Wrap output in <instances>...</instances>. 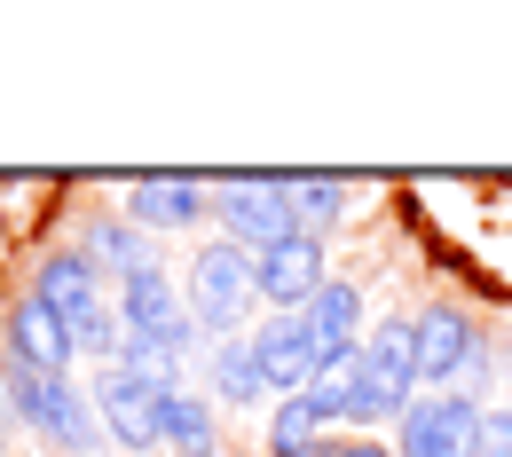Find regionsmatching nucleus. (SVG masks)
<instances>
[{
	"label": "nucleus",
	"mask_w": 512,
	"mask_h": 457,
	"mask_svg": "<svg viewBox=\"0 0 512 457\" xmlns=\"http://www.w3.org/2000/svg\"><path fill=\"white\" fill-rule=\"evenodd\" d=\"M32 300H48L87 355H111V363H119V347H127V331H119V300L103 292V268L87 261L79 245H64V253H48V261H40Z\"/></svg>",
	"instance_id": "1"
},
{
	"label": "nucleus",
	"mask_w": 512,
	"mask_h": 457,
	"mask_svg": "<svg viewBox=\"0 0 512 457\" xmlns=\"http://www.w3.org/2000/svg\"><path fill=\"white\" fill-rule=\"evenodd\" d=\"M418 410V347L410 324H379L355 355V418L347 426H402Z\"/></svg>",
	"instance_id": "2"
},
{
	"label": "nucleus",
	"mask_w": 512,
	"mask_h": 457,
	"mask_svg": "<svg viewBox=\"0 0 512 457\" xmlns=\"http://www.w3.org/2000/svg\"><path fill=\"white\" fill-rule=\"evenodd\" d=\"M260 308V276H253V253L245 245H197V261H190V316L213 339H237V324Z\"/></svg>",
	"instance_id": "3"
},
{
	"label": "nucleus",
	"mask_w": 512,
	"mask_h": 457,
	"mask_svg": "<svg viewBox=\"0 0 512 457\" xmlns=\"http://www.w3.org/2000/svg\"><path fill=\"white\" fill-rule=\"evenodd\" d=\"M213 221L245 253L276 245V237H300L292 229V205H284V174H229V182H213Z\"/></svg>",
	"instance_id": "4"
},
{
	"label": "nucleus",
	"mask_w": 512,
	"mask_h": 457,
	"mask_svg": "<svg viewBox=\"0 0 512 457\" xmlns=\"http://www.w3.org/2000/svg\"><path fill=\"white\" fill-rule=\"evenodd\" d=\"M119 331L142 339V347H166V355H190V347H197V316H190V300L174 292L166 268L119 284Z\"/></svg>",
	"instance_id": "5"
},
{
	"label": "nucleus",
	"mask_w": 512,
	"mask_h": 457,
	"mask_svg": "<svg viewBox=\"0 0 512 457\" xmlns=\"http://www.w3.org/2000/svg\"><path fill=\"white\" fill-rule=\"evenodd\" d=\"M473 434H481V402H473V387L418 394V410L394 426V457H473Z\"/></svg>",
	"instance_id": "6"
},
{
	"label": "nucleus",
	"mask_w": 512,
	"mask_h": 457,
	"mask_svg": "<svg viewBox=\"0 0 512 457\" xmlns=\"http://www.w3.org/2000/svg\"><path fill=\"white\" fill-rule=\"evenodd\" d=\"M410 347H418V387H434V394H457L465 371L481 363V339H473L465 308H418L410 316Z\"/></svg>",
	"instance_id": "7"
},
{
	"label": "nucleus",
	"mask_w": 512,
	"mask_h": 457,
	"mask_svg": "<svg viewBox=\"0 0 512 457\" xmlns=\"http://www.w3.org/2000/svg\"><path fill=\"white\" fill-rule=\"evenodd\" d=\"M95 410H103V434L134 457H158V410H166V394L142 387V371L127 363H103V379H95Z\"/></svg>",
	"instance_id": "8"
},
{
	"label": "nucleus",
	"mask_w": 512,
	"mask_h": 457,
	"mask_svg": "<svg viewBox=\"0 0 512 457\" xmlns=\"http://www.w3.org/2000/svg\"><path fill=\"white\" fill-rule=\"evenodd\" d=\"M253 276H260L268 316H300L323 284H331V276H323V237H276V245H260Z\"/></svg>",
	"instance_id": "9"
},
{
	"label": "nucleus",
	"mask_w": 512,
	"mask_h": 457,
	"mask_svg": "<svg viewBox=\"0 0 512 457\" xmlns=\"http://www.w3.org/2000/svg\"><path fill=\"white\" fill-rule=\"evenodd\" d=\"M245 339H253V363H260V379L276 394H308L316 387L323 355H316V339H308L300 316H268V324H253Z\"/></svg>",
	"instance_id": "10"
},
{
	"label": "nucleus",
	"mask_w": 512,
	"mask_h": 457,
	"mask_svg": "<svg viewBox=\"0 0 512 457\" xmlns=\"http://www.w3.org/2000/svg\"><path fill=\"white\" fill-rule=\"evenodd\" d=\"M8 355H16V371L71 379V363H79V339L64 331V316H56L48 300H16V316H8Z\"/></svg>",
	"instance_id": "11"
},
{
	"label": "nucleus",
	"mask_w": 512,
	"mask_h": 457,
	"mask_svg": "<svg viewBox=\"0 0 512 457\" xmlns=\"http://www.w3.org/2000/svg\"><path fill=\"white\" fill-rule=\"evenodd\" d=\"M300 324H308V339H316V355H323V363H347V355L363 347V284L331 276L316 300L300 308Z\"/></svg>",
	"instance_id": "12"
},
{
	"label": "nucleus",
	"mask_w": 512,
	"mask_h": 457,
	"mask_svg": "<svg viewBox=\"0 0 512 457\" xmlns=\"http://www.w3.org/2000/svg\"><path fill=\"white\" fill-rule=\"evenodd\" d=\"M197 213H205V182L197 174H142V182H127L134 229H190Z\"/></svg>",
	"instance_id": "13"
},
{
	"label": "nucleus",
	"mask_w": 512,
	"mask_h": 457,
	"mask_svg": "<svg viewBox=\"0 0 512 457\" xmlns=\"http://www.w3.org/2000/svg\"><path fill=\"white\" fill-rule=\"evenodd\" d=\"M158 450L174 457H221V426H213V402L197 387L166 394V410H158Z\"/></svg>",
	"instance_id": "14"
},
{
	"label": "nucleus",
	"mask_w": 512,
	"mask_h": 457,
	"mask_svg": "<svg viewBox=\"0 0 512 457\" xmlns=\"http://www.w3.org/2000/svg\"><path fill=\"white\" fill-rule=\"evenodd\" d=\"M284 205H292V229H300V237H331V229L347 221L355 190H347L339 174H284Z\"/></svg>",
	"instance_id": "15"
},
{
	"label": "nucleus",
	"mask_w": 512,
	"mask_h": 457,
	"mask_svg": "<svg viewBox=\"0 0 512 457\" xmlns=\"http://www.w3.org/2000/svg\"><path fill=\"white\" fill-rule=\"evenodd\" d=\"M142 237H150V229H134V221H95L79 253H87V261L103 268V276H119V284H134V276H150V268H158V253H150Z\"/></svg>",
	"instance_id": "16"
},
{
	"label": "nucleus",
	"mask_w": 512,
	"mask_h": 457,
	"mask_svg": "<svg viewBox=\"0 0 512 457\" xmlns=\"http://www.w3.org/2000/svg\"><path fill=\"white\" fill-rule=\"evenodd\" d=\"M323 442H331V418L308 394H284L268 410V457H323Z\"/></svg>",
	"instance_id": "17"
},
{
	"label": "nucleus",
	"mask_w": 512,
	"mask_h": 457,
	"mask_svg": "<svg viewBox=\"0 0 512 457\" xmlns=\"http://www.w3.org/2000/svg\"><path fill=\"white\" fill-rule=\"evenodd\" d=\"M205 379H213V394H221V402H237V410H253L260 394H268V379H260V363H253V339H213Z\"/></svg>",
	"instance_id": "18"
},
{
	"label": "nucleus",
	"mask_w": 512,
	"mask_h": 457,
	"mask_svg": "<svg viewBox=\"0 0 512 457\" xmlns=\"http://www.w3.org/2000/svg\"><path fill=\"white\" fill-rule=\"evenodd\" d=\"M473 457H512V410H481V434H473Z\"/></svg>",
	"instance_id": "19"
},
{
	"label": "nucleus",
	"mask_w": 512,
	"mask_h": 457,
	"mask_svg": "<svg viewBox=\"0 0 512 457\" xmlns=\"http://www.w3.org/2000/svg\"><path fill=\"white\" fill-rule=\"evenodd\" d=\"M323 457H394V450H379V442H339V450H323Z\"/></svg>",
	"instance_id": "20"
},
{
	"label": "nucleus",
	"mask_w": 512,
	"mask_h": 457,
	"mask_svg": "<svg viewBox=\"0 0 512 457\" xmlns=\"http://www.w3.org/2000/svg\"><path fill=\"white\" fill-rule=\"evenodd\" d=\"M0 442H8V434H0ZM0 457H8V450H0Z\"/></svg>",
	"instance_id": "21"
},
{
	"label": "nucleus",
	"mask_w": 512,
	"mask_h": 457,
	"mask_svg": "<svg viewBox=\"0 0 512 457\" xmlns=\"http://www.w3.org/2000/svg\"><path fill=\"white\" fill-rule=\"evenodd\" d=\"M95 457H103V450H95Z\"/></svg>",
	"instance_id": "22"
}]
</instances>
